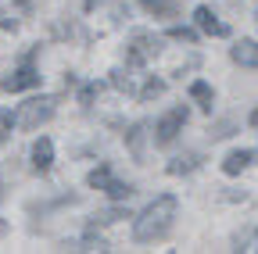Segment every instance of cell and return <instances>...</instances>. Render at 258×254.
I'll return each mask as SVG.
<instances>
[{
    "instance_id": "3957f363",
    "label": "cell",
    "mask_w": 258,
    "mask_h": 254,
    "mask_svg": "<svg viewBox=\"0 0 258 254\" xmlns=\"http://www.w3.org/2000/svg\"><path fill=\"white\" fill-rule=\"evenodd\" d=\"M186 118H190V115H186V108H172L169 115H161V118H158V125H154V133H151V136H154V143H158V147H169V143L183 133Z\"/></svg>"
},
{
    "instance_id": "5bb4252c",
    "label": "cell",
    "mask_w": 258,
    "mask_h": 254,
    "mask_svg": "<svg viewBox=\"0 0 258 254\" xmlns=\"http://www.w3.org/2000/svg\"><path fill=\"white\" fill-rule=\"evenodd\" d=\"M86 183H90L93 190H108V183H111V168H108V165H97V168L86 176Z\"/></svg>"
},
{
    "instance_id": "9a60e30c",
    "label": "cell",
    "mask_w": 258,
    "mask_h": 254,
    "mask_svg": "<svg viewBox=\"0 0 258 254\" xmlns=\"http://www.w3.org/2000/svg\"><path fill=\"white\" fill-rule=\"evenodd\" d=\"M104 194H108L111 201H129V194H133V186H129V183H118V179H111Z\"/></svg>"
},
{
    "instance_id": "44dd1931",
    "label": "cell",
    "mask_w": 258,
    "mask_h": 254,
    "mask_svg": "<svg viewBox=\"0 0 258 254\" xmlns=\"http://www.w3.org/2000/svg\"><path fill=\"white\" fill-rule=\"evenodd\" d=\"M251 125H258V111H254V115H251Z\"/></svg>"
},
{
    "instance_id": "7c38bea8",
    "label": "cell",
    "mask_w": 258,
    "mask_h": 254,
    "mask_svg": "<svg viewBox=\"0 0 258 254\" xmlns=\"http://www.w3.org/2000/svg\"><path fill=\"white\" fill-rule=\"evenodd\" d=\"M190 97L198 101L205 111H212V101H215V93H212V86L205 82V79H198V82H190Z\"/></svg>"
},
{
    "instance_id": "e0dca14e",
    "label": "cell",
    "mask_w": 258,
    "mask_h": 254,
    "mask_svg": "<svg viewBox=\"0 0 258 254\" xmlns=\"http://www.w3.org/2000/svg\"><path fill=\"white\" fill-rule=\"evenodd\" d=\"M111 86H115L118 93H133V79H129L122 68H115V72H111Z\"/></svg>"
},
{
    "instance_id": "6da1fadb",
    "label": "cell",
    "mask_w": 258,
    "mask_h": 254,
    "mask_svg": "<svg viewBox=\"0 0 258 254\" xmlns=\"http://www.w3.org/2000/svg\"><path fill=\"white\" fill-rule=\"evenodd\" d=\"M176 197H154L144 211H140V218H137V226H133V240L137 243H154V240H161L169 229H172V222H176Z\"/></svg>"
},
{
    "instance_id": "ac0fdd59",
    "label": "cell",
    "mask_w": 258,
    "mask_h": 254,
    "mask_svg": "<svg viewBox=\"0 0 258 254\" xmlns=\"http://www.w3.org/2000/svg\"><path fill=\"white\" fill-rule=\"evenodd\" d=\"M97 93H101V82H86V86L79 90V104H83V108H90V104L97 101Z\"/></svg>"
},
{
    "instance_id": "ba28073f",
    "label": "cell",
    "mask_w": 258,
    "mask_h": 254,
    "mask_svg": "<svg viewBox=\"0 0 258 254\" xmlns=\"http://www.w3.org/2000/svg\"><path fill=\"white\" fill-rule=\"evenodd\" d=\"M54 165V143L47 140V136H40L36 143H32V168L36 172H47Z\"/></svg>"
},
{
    "instance_id": "5b68a950",
    "label": "cell",
    "mask_w": 258,
    "mask_h": 254,
    "mask_svg": "<svg viewBox=\"0 0 258 254\" xmlns=\"http://www.w3.org/2000/svg\"><path fill=\"white\" fill-rule=\"evenodd\" d=\"M32 86H40V72L32 68V57H25L22 65L0 79V90H8V93H18V90H32Z\"/></svg>"
},
{
    "instance_id": "9c48e42d",
    "label": "cell",
    "mask_w": 258,
    "mask_h": 254,
    "mask_svg": "<svg viewBox=\"0 0 258 254\" xmlns=\"http://www.w3.org/2000/svg\"><path fill=\"white\" fill-rule=\"evenodd\" d=\"M230 57L237 61V65H244V68H258V43L254 40H240L230 50Z\"/></svg>"
},
{
    "instance_id": "8992f818",
    "label": "cell",
    "mask_w": 258,
    "mask_h": 254,
    "mask_svg": "<svg viewBox=\"0 0 258 254\" xmlns=\"http://www.w3.org/2000/svg\"><path fill=\"white\" fill-rule=\"evenodd\" d=\"M194 22H198V29H201V33H208V36H230V25L219 22V18H215V11H212V8H205V4L194 11Z\"/></svg>"
},
{
    "instance_id": "d6986e66",
    "label": "cell",
    "mask_w": 258,
    "mask_h": 254,
    "mask_svg": "<svg viewBox=\"0 0 258 254\" xmlns=\"http://www.w3.org/2000/svg\"><path fill=\"white\" fill-rule=\"evenodd\" d=\"M169 40H179V43H198V33H194V29L176 25V29H169Z\"/></svg>"
},
{
    "instance_id": "52a82bcc",
    "label": "cell",
    "mask_w": 258,
    "mask_h": 254,
    "mask_svg": "<svg viewBox=\"0 0 258 254\" xmlns=\"http://www.w3.org/2000/svg\"><path fill=\"white\" fill-rule=\"evenodd\" d=\"M144 143H147V125L137 122L133 129L125 133V147H129V154H133V161H140V165L147 161V147H144Z\"/></svg>"
},
{
    "instance_id": "30bf717a",
    "label": "cell",
    "mask_w": 258,
    "mask_h": 254,
    "mask_svg": "<svg viewBox=\"0 0 258 254\" xmlns=\"http://www.w3.org/2000/svg\"><path fill=\"white\" fill-rule=\"evenodd\" d=\"M247 165H251V150H233V154H226L222 172H226V176H240Z\"/></svg>"
},
{
    "instance_id": "2e32d148",
    "label": "cell",
    "mask_w": 258,
    "mask_h": 254,
    "mask_svg": "<svg viewBox=\"0 0 258 254\" xmlns=\"http://www.w3.org/2000/svg\"><path fill=\"white\" fill-rule=\"evenodd\" d=\"M161 93H165V82H161V79H147L137 97H140V101H154V97H161Z\"/></svg>"
},
{
    "instance_id": "7402d4cb",
    "label": "cell",
    "mask_w": 258,
    "mask_h": 254,
    "mask_svg": "<svg viewBox=\"0 0 258 254\" xmlns=\"http://www.w3.org/2000/svg\"><path fill=\"white\" fill-rule=\"evenodd\" d=\"M4 229H8V226H4V222H0V233H4Z\"/></svg>"
},
{
    "instance_id": "ffe728a7",
    "label": "cell",
    "mask_w": 258,
    "mask_h": 254,
    "mask_svg": "<svg viewBox=\"0 0 258 254\" xmlns=\"http://www.w3.org/2000/svg\"><path fill=\"white\" fill-rule=\"evenodd\" d=\"M83 4H86V11H93L97 4H104V0H83Z\"/></svg>"
},
{
    "instance_id": "8fae6325",
    "label": "cell",
    "mask_w": 258,
    "mask_h": 254,
    "mask_svg": "<svg viewBox=\"0 0 258 254\" xmlns=\"http://www.w3.org/2000/svg\"><path fill=\"white\" fill-rule=\"evenodd\" d=\"M140 4H144L154 18H176V11H179L176 0H140Z\"/></svg>"
},
{
    "instance_id": "7a4b0ae2",
    "label": "cell",
    "mask_w": 258,
    "mask_h": 254,
    "mask_svg": "<svg viewBox=\"0 0 258 254\" xmlns=\"http://www.w3.org/2000/svg\"><path fill=\"white\" fill-rule=\"evenodd\" d=\"M54 118V97H36V101H25L15 111V125L18 129H40Z\"/></svg>"
},
{
    "instance_id": "4fadbf2b",
    "label": "cell",
    "mask_w": 258,
    "mask_h": 254,
    "mask_svg": "<svg viewBox=\"0 0 258 254\" xmlns=\"http://www.w3.org/2000/svg\"><path fill=\"white\" fill-rule=\"evenodd\" d=\"M198 165H201V154H183V157H176V161L169 165V176H186Z\"/></svg>"
},
{
    "instance_id": "277c9868",
    "label": "cell",
    "mask_w": 258,
    "mask_h": 254,
    "mask_svg": "<svg viewBox=\"0 0 258 254\" xmlns=\"http://www.w3.org/2000/svg\"><path fill=\"white\" fill-rule=\"evenodd\" d=\"M158 50H161V40H158V36L137 33V36H133V43L125 47V61H129V65H137V68H140V65H147V61H151V57H154Z\"/></svg>"
}]
</instances>
